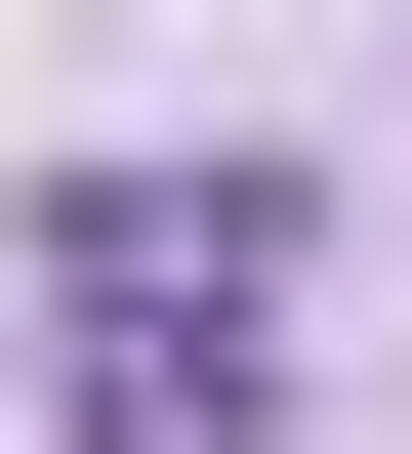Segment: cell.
<instances>
[{
  "label": "cell",
  "instance_id": "1",
  "mask_svg": "<svg viewBox=\"0 0 412 454\" xmlns=\"http://www.w3.org/2000/svg\"><path fill=\"white\" fill-rule=\"evenodd\" d=\"M247 331H289V166H82L42 207V413L82 454H206Z\"/></svg>",
  "mask_w": 412,
  "mask_h": 454
}]
</instances>
